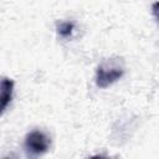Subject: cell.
I'll return each mask as SVG.
<instances>
[{
  "label": "cell",
  "instance_id": "6",
  "mask_svg": "<svg viewBox=\"0 0 159 159\" xmlns=\"http://www.w3.org/2000/svg\"><path fill=\"white\" fill-rule=\"evenodd\" d=\"M89 159H107V158H103V157H101V155H93V157H91Z\"/></svg>",
  "mask_w": 159,
  "mask_h": 159
},
{
  "label": "cell",
  "instance_id": "4",
  "mask_svg": "<svg viewBox=\"0 0 159 159\" xmlns=\"http://www.w3.org/2000/svg\"><path fill=\"white\" fill-rule=\"evenodd\" d=\"M73 22H61L58 26H57V32L62 36V37H70L72 35V31H73Z\"/></svg>",
  "mask_w": 159,
  "mask_h": 159
},
{
  "label": "cell",
  "instance_id": "3",
  "mask_svg": "<svg viewBox=\"0 0 159 159\" xmlns=\"http://www.w3.org/2000/svg\"><path fill=\"white\" fill-rule=\"evenodd\" d=\"M0 101H1V112H5L7 104L11 102L12 98V91H14V81L10 78L4 77L1 80V87H0Z\"/></svg>",
  "mask_w": 159,
  "mask_h": 159
},
{
  "label": "cell",
  "instance_id": "5",
  "mask_svg": "<svg viewBox=\"0 0 159 159\" xmlns=\"http://www.w3.org/2000/svg\"><path fill=\"white\" fill-rule=\"evenodd\" d=\"M152 9H153L154 17H155V20H157V22L159 25V2H154L153 6H152Z\"/></svg>",
  "mask_w": 159,
  "mask_h": 159
},
{
  "label": "cell",
  "instance_id": "1",
  "mask_svg": "<svg viewBox=\"0 0 159 159\" xmlns=\"http://www.w3.org/2000/svg\"><path fill=\"white\" fill-rule=\"evenodd\" d=\"M50 138L41 130H32L26 135L25 152L27 158L35 159L45 154L50 148Z\"/></svg>",
  "mask_w": 159,
  "mask_h": 159
},
{
  "label": "cell",
  "instance_id": "2",
  "mask_svg": "<svg viewBox=\"0 0 159 159\" xmlns=\"http://www.w3.org/2000/svg\"><path fill=\"white\" fill-rule=\"evenodd\" d=\"M124 71L120 67H106L103 65L98 66L96 72V84L99 88H106L118 81L123 76Z\"/></svg>",
  "mask_w": 159,
  "mask_h": 159
}]
</instances>
